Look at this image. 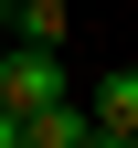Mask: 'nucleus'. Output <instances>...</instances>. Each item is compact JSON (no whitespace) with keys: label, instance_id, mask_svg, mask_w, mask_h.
Here are the masks:
<instances>
[{"label":"nucleus","instance_id":"nucleus-2","mask_svg":"<svg viewBox=\"0 0 138 148\" xmlns=\"http://www.w3.org/2000/svg\"><path fill=\"white\" fill-rule=\"evenodd\" d=\"M85 116H96V127H117V138H138V64L96 74V95H85Z\"/></svg>","mask_w":138,"mask_h":148},{"label":"nucleus","instance_id":"nucleus-3","mask_svg":"<svg viewBox=\"0 0 138 148\" xmlns=\"http://www.w3.org/2000/svg\"><path fill=\"white\" fill-rule=\"evenodd\" d=\"M64 0H21V11H11V32H0V42H53V53H64Z\"/></svg>","mask_w":138,"mask_h":148},{"label":"nucleus","instance_id":"nucleus-5","mask_svg":"<svg viewBox=\"0 0 138 148\" xmlns=\"http://www.w3.org/2000/svg\"><path fill=\"white\" fill-rule=\"evenodd\" d=\"M128 148H138V138H128Z\"/></svg>","mask_w":138,"mask_h":148},{"label":"nucleus","instance_id":"nucleus-4","mask_svg":"<svg viewBox=\"0 0 138 148\" xmlns=\"http://www.w3.org/2000/svg\"><path fill=\"white\" fill-rule=\"evenodd\" d=\"M11 11H21V0H0V32H11Z\"/></svg>","mask_w":138,"mask_h":148},{"label":"nucleus","instance_id":"nucleus-1","mask_svg":"<svg viewBox=\"0 0 138 148\" xmlns=\"http://www.w3.org/2000/svg\"><path fill=\"white\" fill-rule=\"evenodd\" d=\"M64 95H74V74H64V53H53V42H0V106H11V116L64 106Z\"/></svg>","mask_w":138,"mask_h":148}]
</instances>
